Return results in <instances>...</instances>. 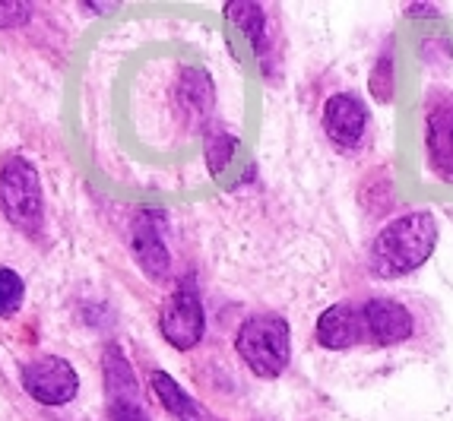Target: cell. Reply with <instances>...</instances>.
<instances>
[{"label": "cell", "mask_w": 453, "mask_h": 421, "mask_svg": "<svg viewBox=\"0 0 453 421\" xmlns=\"http://www.w3.org/2000/svg\"><path fill=\"white\" fill-rule=\"evenodd\" d=\"M412 330L416 320L396 298L340 301L318 317V342L330 352H346L356 346H400L412 336Z\"/></svg>", "instance_id": "1"}, {"label": "cell", "mask_w": 453, "mask_h": 421, "mask_svg": "<svg viewBox=\"0 0 453 421\" xmlns=\"http://www.w3.org/2000/svg\"><path fill=\"white\" fill-rule=\"evenodd\" d=\"M438 244V222L431 212H406L393 218L371 241V270L380 279H396L428 264Z\"/></svg>", "instance_id": "2"}, {"label": "cell", "mask_w": 453, "mask_h": 421, "mask_svg": "<svg viewBox=\"0 0 453 421\" xmlns=\"http://www.w3.org/2000/svg\"><path fill=\"white\" fill-rule=\"evenodd\" d=\"M234 348L257 377H280L292 358V330L280 314H254L248 317L234 336Z\"/></svg>", "instance_id": "3"}, {"label": "cell", "mask_w": 453, "mask_h": 421, "mask_svg": "<svg viewBox=\"0 0 453 421\" xmlns=\"http://www.w3.org/2000/svg\"><path fill=\"white\" fill-rule=\"evenodd\" d=\"M0 206L10 226L26 234L42 232L45 222V200H42V180L29 158L7 156L0 165Z\"/></svg>", "instance_id": "4"}, {"label": "cell", "mask_w": 453, "mask_h": 421, "mask_svg": "<svg viewBox=\"0 0 453 421\" xmlns=\"http://www.w3.org/2000/svg\"><path fill=\"white\" fill-rule=\"evenodd\" d=\"M203 301L196 292L194 276H184L178 286H174L172 298L165 301V308L159 314V330L165 336V342L178 352H190V348L203 339Z\"/></svg>", "instance_id": "5"}, {"label": "cell", "mask_w": 453, "mask_h": 421, "mask_svg": "<svg viewBox=\"0 0 453 421\" xmlns=\"http://www.w3.org/2000/svg\"><path fill=\"white\" fill-rule=\"evenodd\" d=\"M19 380H23V390L42 406H67L80 393V377H76L73 364L58 355H45V358L26 364Z\"/></svg>", "instance_id": "6"}, {"label": "cell", "mask_w": 453, "mask_h": 421, "mask_svg": "<svg viewBox=\"0 0 453 421\" xmlns=\"http://www.w3.org/2000/svg\"><path fill=\"white\" fill-rule=\"evenodd\" d=\"M134 260L150 279L162 282L172 270V256L165 244V216L159 210H143L134 218V234H130Z\"/></svg>", "instance_id": "7"}, {"label": "cell", "mask_w": 453, "mask_h": 421, "mask_svg": "<svg viewBox=\"0 0 453 421\" xmlns=\"http://www.w3.org/2000/svg\"><path fill=\"white\" fill-rule=\"evenodd\" d=\"M324 130L340 149H356L368 130V108L362 98L336 92L324 105Z\"/></svg>", "instance_id": "8"}, {"label": "cell", "mask_w": 453, "mask_h": 421, "mask_svg": "<svg viewBox=\"0 0 453 421\" xmlns=\"http://www.w3.org/2000/svg\"><path fill=\"white\" fill-rule=\"evenodd\" d=\"M425 152H428L431 172L447 184H453V102H441L428 111Z\"/></svg>", "instance_id": "9"}, {"label": "cell", "mask_w": 453, "mask_h": 421, "mask_svg": "<svg viewBox=\"0 0 453 421\" xmlns=\"http://www.w3.org/2000/svg\"><path fill=\"white\" fill-rule=\"evenodd\" d=\"M174 105L181 111V118L188 120L190 127L200 130L210 120L212 105H216V89H212L210 73L196 67H188L174 86Z\"/></svg>", "instance_id": "10"}, {"label": "cell", "mask_w": 453, "mask_h": 421, "mask_svg": "<svg viewBox=\"0 0 453 421\" xmlns=\"http://www.w3.org/2000/svg\"><path fill=\"white\" fill-rule=\"evenodd\" d=\"M226 16L250 38V45H254L257 57H264V48H266V13H264V7L254 4V0H232V4H226Z\"/></svg>", "instance_id": "11"}, {"label": "cell", "mask_w": 453, "mask_h": 421, "mask_svg": "<svg viewBox=\"0 0 453 421\" xmlns=\"http://www.w3.org/2000/svg\"><path fill=\"white\" fill-rule=\"evenodd\" d=\"M150 384H152V393L162 399V406H165L172 415H178L181 421H200V409H196V402L181 390V387H178L174 377H168L165 371H152Z\"/></svg>", "instance_id": "12"}, {"label": "cell", "mask_w": 453, "mask_h": 421, "mask_svg": "<svg viewBox=\"0 0 453 421\" xmlns=\"http://www.w3.org/2000/svg\"><path fill=\"white\" fill-rule=\"evenodd\" d=\"M26 298V282L23 276L10 266H0V317H13L23 308Z\"/></svg>", "instance_id": "13"}, {"label": "cell", "mask_w": 453, "mask_h": 421, "mask_svg": "<svg viewBox=\"0 0 453 421\" xmlns=\"http://www.w3.org/2000/svg\"><path fill=\"white\" fill-rule=\"evenodd\" d=\"M234 152H238V140L232 134H226V130L206 136V165H210L212 174L226 172Z\"/></svg>", "instance_id": "14"}, {"label": "cell", "mask_w": 453, "mask_h": 421, "mask_svg": "<svg viewBox=\"0 0 453 421\" xmlns=\"http://www.w3.org/2000/svg\"><path fill=\"white\" fill-rule=\"evenodd\" d=\"M371 96L378 98V102H390L393 98V86H396V80H393V54L384 51L378 57V64H374V70H371Z\"/></svg>", "instance_id": "15"}, {"label": "cell", "mask_w": 453, "mask_h": 421, "mask_svg": "<svg viewBox=\"0 0 453 421\" xmlns=\"http://www.w3.org/2000/svg\"><path fill=\"white\" fill-rule=\"evenodd\" d=\"M108 421H150L143 402H140V393L108 396Z\"/></svg>", "instance_id": "16"}, {"label": "cell", "mask_w": 453, "mask_h": 421, "mask_svg": "<svg viewBox=\"0 0 453 421\" xmlns=\"http://www.w3.org/2000/svg\"><path fill=\"white\" fill-rule=\"evenodd\" d=\"M32 13L29 0H0V26H23Z\"/></svg>", "instance_id": "17"}]
</instances>
